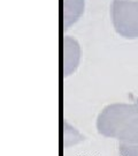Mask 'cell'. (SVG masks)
I'll return each mask as SVG.
<instances>
[{
  "mask_svg": "<svg viewBox=\"0 0 138 156\" xmlns=\"http://www.w3.org/2000/svg\"><path fill=\"white\" fill-rule=\"evenodd\" d=\"M63 28L68 29L77 22L84 13V0H63Z\"/></svg>",
  "mask_w": 138,
  "mask_h": 156,
  "instance_id": "5b68a950",
  "label": "cell"
},
{
  "mask_svg": "<svg viewBox=\"0 0 138 156\" xmlns=\"http://www.w3.org/2000/svg\"><path fill=\"white\" fill-rule=\"evenodd\" d=\"M81 59V47L77 41L72 36L63 38V75L69 76L78 67Z\"/></svg>",
  "mask_w": 138,
  "mask_h": 156,
  "instance_id": "277c9868",
  "label": "cell"
},
{
  "mask_svg": "<svg viewBox=\"0 0 138 156\" xmlns=\"http://www.w3.org/2000/svg\"><path fill=\"white\" fill-rule=\"evenodd\" d=\"M136 117H138V98L131 103L108 104L98 115L97 131L105 138L117 139L124 127Z\"/></svg>",
  "mask_w": 138,
  "mask_h": 156,
  "instance_id": "6da1fadb",
  "label": "cell"
},
{
  "mask_svg": "<svg viewBox=\"0 0 138 156\" xmlns=\"http://www.w3.org/2000/svg\"><path fill=\"white\" fill-rule=\"evenodd\" d=\"M109 15L119 36L138 39V0H112Z\"/></svg>",
  "mask_w": 138,
  "mask_h": 156,
  "instance_id": "7a4b0ae2",
  "label": "cell"
},
{
  "mask_svg": "<svg viewBox=\"0 0 138 156\" xmlns=\"http://www.w3.org/2000/svg\"><path fill=\"white\" fill-rule=\"evenodd\" d=\"M116 140L122 156H138V117L124 127Z\"/></svg>",
  "mask_w": 138,
  "mask_h": 156,
  "instance_id": "3957f363",
  "label": "cell"
}]
</instances>
